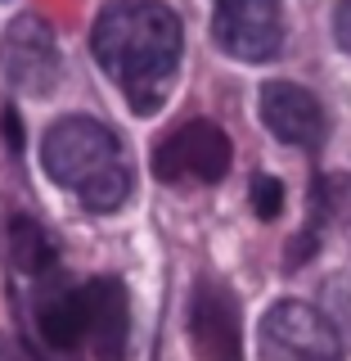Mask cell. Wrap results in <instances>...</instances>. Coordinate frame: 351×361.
Wrapping results in <instances>:
<instances>
[{
  "label": "cell",
  "mask_w": 351,
  "mask_h": 361,
  "mask_svg": "<svg viewBox=\"0 0 351 361\" xmlns=\"http://www.w3.org/2000/svg\"><path fill=\"white\" fill-rule=\"evenodd\" d=\"M90 50L135 113H158L180 68V18L162 0H117L99 14Z\"/></svg>",
  "instance_id": "obj_1"
},
{
  "label": "cell",
  "mask_w": 351,
  "mask_h": 361,
  "mask_svg": "<svg viewBox=\"0 0 351 361\" xmlns=\"http://www.w3.org/2000/svg\"><path fill=\"white\" fill-rule=\"evenodd\" d=\"M45 172L72 190L90 212H113L131 195V163L122 140L95 118H63L41 140Z\"/></svg>",
  "instance_id": "obj_2"
},
{
  "label": "cell",
  "mask_w": 351,
  "mask_h": 361,
  "mask_svg": "<svg viewBox=\"0 0 351 361\" xmlns=\"http://www.w3.org/2000/svg\"><path fill=\"white\" fill-rule=\"evenodd\" d=\"M212 37L230 59L266 63L284 45L279 0H212Z\"/></svg>",
  "instance_id": "obj_3"
},
{
  "label": "cell",
  "mask_w": 351,
  "mask_h": 361,
  "mask_svg": "<svg viewBox=\"0 0 351 361\" xmlns=\"http://www.w3.org/2000/svg\"><path fill=\"white\" fill-rule=\"evenodd\" d=\"M262 361H343V343L315 307L288 298L262 316Z\"/></svg>",
  "instance_id": "obj_4"
},
{
  "label": "cell",
  "mask_w": 351,
  "mask_h": 361,
  "mask_svg": "<svg viewBox=\"0 0 351 361\" xmlns=\"http://www.w3.org/2000/svg\"><path fill=\"white\" fill-rule=\"evenodd\" d=\"M153 172L162 180H198V185H212L230 172V140H225L221 127L212 122H185L172 135H162V145L153 149Z\"/></svg>",
  "instance_id": "obj_5"
},
{
  "label": "cell",
  "mask_w": 351,
  "mask_h": 361,
  "mask_svg": "<svg viewBox=\"0 0 351 361\" xmlns=\"http://www.w3.org/2000/svg\"><path fill=\"white\" fill-rule=\"evenodd\" d=\"M0 63H5V77L27 95H45L59 82V45H54L50 23L37 14H23L9 23L5 45H0Z\"/></svg>",
  "instance_id": "obj_6"
},
{
  "label": "cell",
  "mask_w": 351,
  "mask_h": 361,
  "mask_svg": "<svg viewBox=\"0 0 351 361\" xmlns=\"http://www.w3.org/2000/svg\"><path fill=\"white\" fill-rule=\"evenodd\" d=\"M189 343L203 361H239L243 357V321L239 302L221 280H203L189 302Z\"/></svg>",
  "instance_id": "obj_7"
},
{
  "label": "cell",
  "mask_w": 351,
  "mask_h": 361,
  "mask_svg": "<svg viewBox=\"0 0 351 361\" xmlns=\"http://www.w3.org/2000/svg\"><path fill=\"white\" fill-rule=\"evenodd\" d=\"M86 302V338L95 348V361H127L131 348V298L122 289V280L99 276L82 285Z\"/></svg>",
  "instance_id": "obj_8"
},
{
  "label": "cell",
  "mask_w": 351,
  "mask_h": 361,
  "mask_svg": "<svg viewBox=\"0 0 351 361\" xmlns=\"http://www.w3.org/2000/svg\"><path fill=\"white\" fill-rule=\"evenodd\" d=\"M262 122L270 127L275 140L298 145V149H311V145L324 140L320 99H315L307 86H293V82H270L262 90Z\"/></svg>",
  "instance_id": "obj_9"
},
{
  "label": "cell",
  "mask_w": 351,
  "mask_h": 361,
  "mask_svg": "<svg viewBox=\"0 0 351 361\" xmlns=\"http://www.w3.org/2000/svg\"><path fill=\"white\" fill-rule=\"evenodd\" d=\"M37 330L50 348L72 353L86 338V302L82 289H68L63 280H54V271L45 276V289L37 293Z\"/></svg>",
  "instance_id": "obj_10"
},
{
  "label": "cell",
  "mask_w": 351,
  "mask_h": 361,
  "mask_svg": "<svg viewBox=\"0 0 351 361\" xmlns=\"http://www.w3.org/2000/svg\"><path fill=\"white\" fill-rule=\"evenodd\" d=\"M14 262L27 271V276H50L54 271V248H50L45 231L32 217L14 221Z\"/></svg>",
  "instance_id": "obj_11"
},
{
  "label": "cell",
  "mask_w": 351,
  "mask_h": 361,
  "mask_svg": "<svg viewBox=\"0 0 351 361\" xmlns=\"http://www.w3.org/2000/svg\"><path fill=\"white\" fill-rule=\"evenodd\" d=\"M253 212L262 221H275L279 212H284V185H279L275 176H257L253 180Z\"/></svg>",
  "instance_id": "obj_12"
},
{
  "label": "cell",
  "mask_w": 351,
  "mask_h": 361,
  "mask_svg": "<svg viewBox=\"0 0 351 361\" xmlns=\"http://www.w3.org/2000/svg\"><path fill=\"white\" fill-rule=\"evenodd\" d=\"M333 32H338V41H343V50L351 54V0H343V5H338V14H333Z\"/></svg>",
  "instance_id": "obj_13"
},
{
  "label": "cell",
  "mask_w": 351,
  "mask_h": 361,
  "mask_svg": "<svg viewBox=\"0 0 351 361\" xmlns=\"http://www.w3.org/2000/svg\"><path fill=\"white\" fill-rule=\"evenodd\" d=\"M5 135H9V149H23V140H18V118H14V109H5Z\"/></svg>",
  "instance_id": "obj_14"
},
{
  "label": "cell",
  "mask_w": 351,
  "mask_h": 361,
  "mask_svg": "<svg viewBox=\"0 0 351 361\" xmlns=\"http://www.w3.org/2000/svg\"><path fill=\"white\" fill-rule=\"evenodd\" d=\"M18 361H41V357H32V353H27V348H23V357H18Z\"/></svg>",
  "instance_id": "obj_15"
}]
</instances>
